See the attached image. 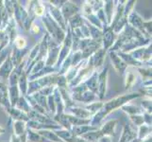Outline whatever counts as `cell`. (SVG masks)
<instances>
[{"label": "cell", "instance_id": "2", "mask_svg": "<svg viewBox=\"0 0 152 142\" xmlns=\"http://www.w3.org/2000/svg\"><path fill=\"white\" fill-rule=\"evenodd\" d=\"M117 120H111V121H108L106 125H104V127L99 131L101 134V135H112L113 132V128L115 127V124H116Z\"/></svg>", "mask_w": 152, "mask_h": 142}, {"label": "cell", "instance_id": "8", "mask_svg": "<svg viewBox=\"0 0 152 142\" xmlns=\"http://www.w3.org/2000/svg\"><path fill=\"white\" fill-rule=\"evenodd\" d=\"M132 118L133 120V122L136 125H142L144 122V117L143 116H132Z\"/></svg>", "mask_w": 152, "mask_h": 142}, {"label": "cell", "instance_id": "5", "mask_svg": "<svg viewBox=\"0 0 152 142\" xmlns=\"http://www.w3.org/2000/svg\"><path fill=\"white\" fill-rule=\"evenodd\" d=\"M104 43H105V46H109L110 45H111L113 43V31H107L106 34H105V39H104Z\"/></svg>", "mask_w": 152, "mask_h": 142}, {"label": "cell", "instance_id": "6", "mask_svg": "<svg viewBox=\"0 0 152 142\" xmlns=\"http://www.w3.org/2000/svg\"><path fill=\"white\" fill-rule=\"evenodd\" d=\"M14 128H15V133H16V135H22L24 134V128H25V126H24V124H23L22 121L15 122Z\"/></svg>", "mask_w": 152, "mask_h": 142}, {"label": "cell", "instance_id": "1", "mask_svg": "<svg viewBox=\"0 0 152 142\" xmlns=\"http://www.w3.org/2000/svg\"><path fill=\"white\" fill-rule=\"evenodd\" d=\"M106 77H107V68L104 69L103 72L101 73V75L99 76V92H100V98L102 99L104 96L105 90H106Z\"/></svg>", "mask_w": 152, "mask_h": 142}, {"label": "cell", "instance_id": "4", "mask_svg": "<svg viewBox=\"0 0 152 142\" xmlns=\"http://www.w3.org/2000/svg\"><path fill=\"white\" fill-rule=\"evenodd\" d=\"M136 136V135L132 132L130 128L129 127L128 125L125 126V129H124V133H123V135H122V138H121V141L119 142H127V141H129L132 138H134Z\"/></svg>", "mask_w": 152, "mask_h": 142}, {"label": "cell", "instance_id": "9", "mask_svg": "<svg viewBox=\"0 0 152 142\" xmlns=\"http://www.w3.org/2000/svg\"><path fill=\"white\" fill-rule=\"evenodd\" d=\"M5 132V130L3 129V128H1V127H0V134H3Z\"/></svg>", "mask_w": 152, "mask_h": 142}, {"label": "cell", "instance_id": "7", "mask_svg": "<svg viewBox=\"0 0 152 142\" xmlns=\"http://www.w3.org/2000/svg\"><path fill=\"white\" fill-rule=\"evenodd\" d=\"M15 45H16V47L18 49H22L26 46V41L22 37H18L15 40Z\"/></svg>", "mask_w": 152, "mask_h": 142}, {"label": "cell", "instance_id": "3", "mask_svg": "<svg viewBox=\"0 0 152 142\" xmlns=\"http://www.w3.org/2000/svg\"><path fill=\"white\" fill-rule=\"evenodd\" d=\"M111 58H112V61H113V64H114V67L120 72H123V70L125 69V67L127 66L126 65L125 63L122 62V60L120 59V57L115 55V53H111Z\"/></svg>", "mask_w": 152, "mask_h": 142}]
</instances>
